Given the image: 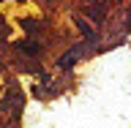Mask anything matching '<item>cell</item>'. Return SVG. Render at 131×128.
<instances>
[{"label": "cell", "instance_id": "1", "mask_svg": "<svg viewBox=\"0 0 131 128\" xmlns=\"http://www.w3.org/2000/svg\"><path fill=\"white\" fill-rule=\"evenodd\" d=\"M22 49H25V52H30V55H36V52H38V46H36L33 41H27V44H22Z\"/></svg>", "mask_w": 131, "mask_h": 128}]
</instances>
